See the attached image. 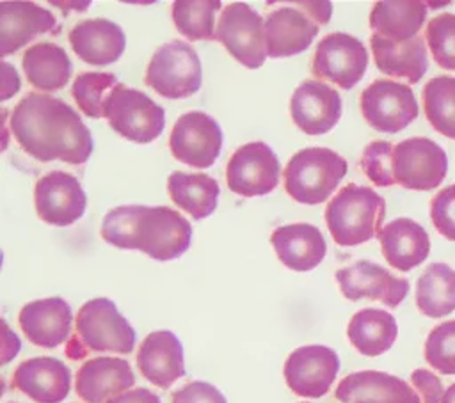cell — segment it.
I'll use <instances>...</instances> for the list:
<instances>
[{
    "instance_id": "1",
    "label": "cell",
    "mask_w": 455,
    "mask_h": 403,
    "mask_svg": "<svg viewBox=\"0 0 455 403\" xmlns=\"http://www.w3.org/2000/svg\"><path fill=\"white\" fill-rule=\"evenodd\" d=\"M11 133L20 147L39 162L85 163L94 149L91 130L60 98L28 92L11 112Z\"/></svg>"
},
{
    "instance_id": "2",
    "label": "cell",
    "mask_w": 455,
    "mask_h": 403,
    "mask_svg": "<svg viewBox=\"0 0 455 403\" xmlns=\"http://www.w3.org/2000/svg\"><path fill=\"white\" fill-rule=\"evenodd\" d=\"M101 238L124 250H140L156 261H171L188 250L190 222L167 206H117L101 222Z\"/></svg>"
},
{
    "instance_id": "3",
    "label": "cell",
    "mask_w": 455,
    "mask_h": 403,
    "mask_svg": "<svg viewBox=\"0 0 455 403\" xmlns=\"http://www.w3.org/2000/svg\"><path fill=\"white\" fill-rule=\"evenodd\" d=\"M135 346V330L110 298L85 302L75 318V334L66 344V355L80 360L94 352L126 355Z\"/></svg>"
},
{
    "instance_id": "4",
    "label": "cell",
    "mask_w": 455,
    "mask_h": 403,
    "mask_svg": "<svg viewBox=\"0 0 455 403\" xmlns=\"http://www.w3.org/2000/svg\"><path fill=\"white\" fill-rule=\"evenodd\" d=\"M386 218V201L370 186L348 183L327 204L325 222L332 240L354 247L377 238Z\"/></svg>"
},
{
    "instance_id": "5",
    "label": "cell",
    "mask_w": 455,
    "mask_h": 403,
    "mask_svg": "<svg viewBox=\"0 0 455 403\" xmlns=\"http://www.w3.org/2000/svg\"><path fill=\"white\" fill-rule=\"evenodd\" d=\"M331 2H286L265 16L267 55L272 59L291 57L309 48L320 25L329 23Z\"/></svg>"
},
{
    "instance_id": "6",
    "label": "cell",
    "mask_w": 455,
    "mask_h": 403,
    "mask_svg": "<svg viewBox=\"0 0 455 403\" xmlns=\"http://www.w3.org/2000/svg\"><path fill=\"white\" fill-rule=\"evenodd\" d=\"M348 170L347 160L327 147H306L284 167V190L300 204H322Z\"/></svg>"
},
{
    "instance_id": "7",
    "label": "cell",
    "mask_w": 455,
    "mask_h": 403,
    "mask_svg": "<svg viewBox=\"0 0 455 403\" xmlns=\"http://www.w3.org/2000/svg\"><path fill=\"white\" fill-rule=\"evenodd\" d=\"M144 80L148 87L164 98H188L201 89L203 69L199 55L185 41H169L153 53Z\"/></svg>"
},
{
    "instance_id": "8",
    "label": "cell",
    "mask_w": 455,
    "mask_h": 403,
    "mask_svg": "<svg viewBox=\"0 0 455 403\" xmlns=\"http://www.w3.org/2000/svg\"><path fill=\"white\" fill-rule=\"evenodd\" d=\"M105 119L123 138L149 144L165 126V110L142 91L119 83L107 101Z\"/></svg>"
},
{
    "instance_id": "9",
    "label": "cell",
    "mask_w": 455,
    "mask_h": 403,
    "mask_svg": "<svg viewBox=\"0 0 455 403\" xmlns=\"http://www.w3.org/2000/svg\"><path fill=\"white\" fill-rule=\"evenodd\" d=\"M215 39L235 60L249 69L261 67L268 57L265 18L245 2H233L220 11Z\"/></svg>"
},
{
    "instance_id": "10",
    "label": "cell",
    "mask_w": 455,
    "mask_h": 403,
    "mask_svg": "<svg viewBox=\"0 0 455 403\" xmlns=\"http://www.w3.org/2000/svg\"><path fill=\"white\" fill-rule=\"evenodd\" d=\"M446 172L448 156L437 142L427 137H411L395 146L393 174L400 186L428 192L443 183Z\"/></svg>"
},
{
    "instance_id": "11",
    "label": "cell",
    "mask_w": 455,
    "mask_h": 403,
    "mask_svg": "<svg viewBox=\"0 0 455 403\" xmlns=\"http://www.w3.org/2000/svg\"><path fill=\"white\" fill-rule=\"evenodd\" d=\"M281 163L274 149L261 142L240 146L226 165V183L240 197L267 195L279 185Z\"/></svg>"
},
{
    "instance_id": "12",
    "label": "cell",
    "mask_w": 455,
    "mask_h": 403,
    "mask_svg": "<svg viewBox=\"0 0 455 403\" xmlns=\"http://www.w3.org/2000/svg\"><path fill=\"white\" fill-rule=\"evenodd\" d=\"M361 114L382 133H398L419 114L412 89L395 80H375L361 92Z\"/></svg>"
},
{
    "instance_id": "13",
    "label": "cell",
    "mask_w": 455,
    "mask_h": 403,
    "mask_svg": "<svg viewBox=\"0 0 455 403\" xmlns=\"http://www.w3.org/2000/svg\"><path fill=\"white\" fill-rule=\"evenodd\" d=\"M368 51L364 44L345 32L327 34L315 50L311 73L345 91L352 89L366 73Z\"/></svg>"
},
{
    "instance_id": "14",
    "label": "cell",
    "mask_w": 455,
    "mask_h": 403,
    "mask_svg": "<svg viewBox=\"0 0 455 403\" xmlns=\"http://www.w3.org/2000/svg\"><path fill=\"white\" fill-rule=\"evenodd\" d=\"M169 149L178 162L188 167H212L222 149V130L206 112H185L171 130Z\"/></svg>"
},
{
    "instance_id": "15",
    "label": "cell",
    "mask_w": 455,
    "mask_h": 403,
    "mask_svg": "<svg viewBox=\"0 0 455 403\" xmlns=\"http://www.w3.org/2000/svg\"><path fill=\"white\" fill-rule=\"evenodd\" d=\"M336 284L347 300H377L386 307H398L409 293V281L393 275L387 268L361 259L336 270Z\"/></svg>"
},
{
    "instance_id": "16",
    "label": "cell",
    "mask_w": 455,
    "mask_h": 403,
    "mask_svg": "<svg viewBox=\"0 0 455 403\" xmlns=\"http://www.w3.org/2000/svg\"><path fill=\"white\" fill-rule=\"evenodd\" d=\"M339 371L338 353L323 344H306L293 350L283 367L290 391L302 398H322L329 392Z\"/></svg>"
},
{
    "instance_id": "17",
    "label": "cell",
    "mask_w": 455,
    "mask_h": 403,
    "mask_svg": "<svg viewBox=\"0 0 455 403\" xmlns=\"http://www.w3.org/2000/svg\"><path fill=\"white\" fill-rule=\"evenodd\" d=\"M34 206L43 222L64 227L75 224L85 213L87 195L73 174L52 170L37 179Z\"/></svg>"
},
{
    "instance_id": "18",
    "label": "cell",
    "mask_w": 455,
    "mask_h": 403,
    "mask_svg": "<svg viewBox=\"0 0 455 403\" xmlns=\"http://www.w3.org/2000/svg\"><path fill=\"white\" fill-rule=\"evenodd\" d=\"M341 112L343 101L339 92L320 80H304L290 99L291 121L306 135L331 131L338 124Z\"/></svg>"
},
{
    "instance_id": "19",
    "label": "cell",
    "mask_w": 455,
    "mask_h": 403,
    "mask_svg": "<svg viewBox=\"0 0 455 403\" xmlns=\"http://www.w3.org/2000/svg\"><path fill=\"white\" fill-rule=\"evenodd\" d=\"M135 383L132 366L117 357L85 360L75 375V391L85 403H108Z\"/></svg>"
},
{
    "instance_id": "20",
    "label": "cell",
    "mask_w": 455,
    "mask_h": 403,
    "mask_svg": "<svg viewBox=\"0 0 455 403\" xmlns=\"http://www.w3.org/2000/svg\"><path fill=\"white\" fill-rule=\"evenodd\" d=\"M334 396L341 403H421L419 394L405 380L375 369L347 375Z\"/></svg>"
},
{
    "instance_id": "21",
    "label": "cell",
    "mask_w": 455,
    "mask_h": 403,
    "mask_svg": "<svg viewBox=\"0 0 455 403\" xmlns=\"http://www.w3.org/2000/svg\"><path fill=\"white\" fill-rule=\"evenodd\" d=\"M55 16L34 2H0V55H11L41 34H57Z\"/></svg>"
},
{
    "instance_id": "22",
    "label": "cell",
    "mask_w": 455,
    "mask_h": 403,
    "mask_svg": "<svg viewBox=\"0 0 455 403\" xmlns=\"http://www.w3.org/2000/svg\"><path fill=\"white\" fill-rule=\"evenodd\" d=\"M18 323L32 344L55 348L69 337L73 312L64 298L50 296L25 304L18 314Z\"/></svg>"
},
{
    "instance_id": "23",
    "label": "cell",
    "mask_w": 455,
    "mask_h": 403,
    "mask_svg": "<svg viewBox=\"0 0 455 403\" xmlns=\"http://www.w3.org/2000/svg\"><path fill=\"white\" fill-rule=\"evenodd\" d=\"M12 387L36 403H60L71 389V371L55 357L27 359L12 373Z\"/></svg>"
},
{
    "instance_id": "24",
    "label": "cell",
    "mask_w": 455,
    "mask_h": 403,
    "mask_svg": "<svg viewBox=\"0 0 455 403\" xmlns=\"http://www.w3.org/2000/svg\"><path fill=\"white\" fill-rule=\"evenodd\" d=\"M75 55L91 66H108L123 55L126 36L123 28L107 18H91L75 23L69 32Z\"/></svg>"
},
{
    "instance_id": "25",
    "label": "cell",
    "mask_w": 455,
    "mask_h": 403,
    "mask_svg": "<svg viewBox=\"0 0 455 403\" xmlns=\"http://www.w3.org/2000/svg\"><path fill=\"white\" fill-rule=\"evenodd\" d=\"M137 367L142 376L160 389H169L185 375L183 346L174 332L148 334L137 352Z\"/></svg>"
},
{
    "instance_id": "26",
    "label": "cell",
    "mask_w": 455,
    "mask_h": 403,
    "mask_svg": "<svg viewBox=\"0 0 455 403\" xmlns=\"http://www.w3.org/2000/svg\"><path fill=\"white\" fill-rule=\"evenodd\" d=\"M270 241L279 261L293 272H309L316 268L327 252L320 229L304 222L275 227Z\"/></svg>"
},
{
    "instance_id": "27",
    "label": "cell",
    "mask_w": 455,
    "mask_h": 403,
    "mask_svg": "<svg viewBox=\"0 0 455 403\" xmlns=\"http://www.w3.org/2000/svg\"><path fill=\"white\" fill-rule=\"evenodd\" d=\"M379 241L384 259L398 272H409L421 265L430 252V238L423 225L412 218H395L382 227Z\"/></svg>"
},
{
    "instance_id": "28",
    "label": "cell",
    "mask_w": 455,
    "mask_h": 403,
    "mask_svg": "<svg viewBox=\"0 0 455 403\" xmlns=\"http://www.w3.org/2000/svg\"><path fill=\"white\" fill-rule=\"evenodd\" d=\"M370 44L377 69L387 76L403 78L409 83H418L428 69L427 41L421 36L403 43H395L391 39L371 34Z\"/></svg>"
},
{
    "instance_id": "29",
    "label": "cell",
    "mask_w": 455,
    "mask_h": 403,
    "mask_svg": "<svg viewBox=\"0 0 455 403\" xmlns=\"http://www.w3.org/2000/svg\"><path fill=\"white\" fill-rule=\"evenodd\" d=\"M427 12L428 4L419 0L377 2L370 12V28L380 37L403 43L419 36Z\"/></svg>"
},
{
    "instance_id": "30",
    "label": "cell",
    "mask_w": 455,
    "mask_h": 403,
    "mask_svg": "<svg viewBox=\"0 0 455 403\" xmlns=\"http://www.w3.org/2000/svg\"><path fill=\"white\" fill-rule=\"evenodd\" d=\"M28 83L41 92H53L68 85L73 64L62 46L55 43L32 44L21 59Z\"/></svg>"
},
{
    "instance_id": "31",
    "label": "cell",
    "mask_w": 455,
    "mask_h": 403,
    "mask_svg": "<svg viewBox=\"0 0 455 403\" xmlns=\"http://www.w3.org/2000/svg\"><path fill=\"white\" fill-rule=\"evenodd\" d=\"M396 336V320L384 309H361L350 318L347 327V337L350 344L366 357L386 353L395 344Z\"/></svg>"
},
{
    "instance_id": "32",
    "label": "cell",
    "mask_w": 455,
    "mask_h": 403,
    "mask_svg": "<svg viewBox=\"0 0 455 403\" xmlns=\"http://www.w3.org/2000/svg\"><path fill=\"white\" fill-rule=\"evenodd\" d=\"M171 201L187 211L194 220L210 217L219 202V183L208 174L174 170L167 178Z\"/></svg>"
},
{
    "instance_id": "33",
    "label": "cell",
    "mask_w": 455,
    "mask_h": 403,
    "mask_svg": "<svg viewBox=\"0 0 455 403\" xmlns=\"http://www.w3.org/2000/svg\"><path fill=\"white\" fill-rule=\"evenodd\" d=\"M416 307L428 318H443L455 311V270L446 263H432L416 282Z\"/></svg>"
},
{
    "instance_id": "34",
    "label": "cell",
    "mask_w": 455,
    "mask_h": 403,
    "mask_svg": "<svg viewBox=\"0 0 455 403\" xmlns=\"http://www.w3.org/2000/svg\"><path fill=\"white\" fill-rule=\"evenodd\" d=\"M423 110L430 126L455 140V76H435L423 87Z\"/></svg>"
},
{
    "instance_id": "35",
    "label": "cell",
    "mask_w": 455,
    "mask_h": 403,
    "mask_svg": "<svg viewBox=\"0 0 455 403\" xmlns=\"http://www.w3.org/2000/svg\"><path fill=\"white\" fill-rule=\"evenodd\" d=\"M220 7L219 0H176L171 14L178 32L187 39H215V14Z\"/></svg>"
},
{
    "instance_id": "36",
    "label": "cell",
    "mask_w": 455,
    "mask_h": 403,
    "mask_svg": "<svg viewBox=\"0 0 455 403\" xmlns=\"http://www.w3.org/2000/svg\"><path fill=\"white\" fill-rule=\"evenodd\" d=\"M119 83L121 82L114 73L85 71L73 80L71 94L76 107L87 117L103 119L107 112V101Z\"/></svg>"
},
{
    "instance_id": "37",
    "label": "cell",
    "mask_w": 455,
    "mask_h": 403,
    "mask_svg": "<svg viewBox=\"0 0 455 403\" xmlns=\"http://www.w3.org/2000/svg\"><path fill=\"white\" fill-rule=\"evenodd\" d=\"M427 46L437 66L455 71V14L441 12L425 28Z\"/></svg>"
},
{
    "instance_id": "38",
    "label": "cell",
    "mask_w": 455,
    "mask_h": 403,
    "mask_svg": "<svg viewBox=\"0 0 455 403\" xmlns=\"http://www.w3.org/2000/svg\"><path fill=\"white\" fill-rule=\"evenodd\" d=\"M425 360L441 375H455V320L434 327L425 341Z\"/></svg>"
},
{
    "instance_id": "39",
    "label": "cell",
    "mask_w": 455,
    "mask_h": 403,
    "mask_svg": "<svg viewBox=\"0 0 455 403\" xmlns=\"http://www.w3.org/2000/svg\"><path fill=\"white\" fill-rule=\"evenodd\" d=\"M393 151L395 146L387 140L370 142L361 154V170L377 186L395 185L393 174Z\"/></svg>"
},
{
    "instance_id": "40",
    "label": "cell",
    "mask_w": 455,
    "mask_h": 403,
    "mask_svg": "<svg viewBox=\"0 0 455 403\" xmlns=\"http://www.w3.org/2000/svg\"><path fill=\"white\" fill-rule=\"evenodd\" d=\"M430 218L441 236L455 241V183L439 190L432 197Z\"/></svg>"
},
{
    "instance_id": "41",
    "label": "cell",
    "mask_w": 455,
    "mask_h": 403,
    "mask_svg": "<svg viewBox=\"0 0 455 403\" xmlns=\"http://www.w3.org/2000/svg\"><path fill=\"white\" fill-rule=\"evenodd\" d=\"M171 403H228L224 394L212 383L194 380L172 392Z\"/></svg>"
},
{
    "instance_id": "42",
    "label": "cell",
    "mask_w": 455,
    "mask_h": 403,
    "mask_svg": "<svg viewBox=\"0 0 455 403\" xmlns=\"http://www.w3.org/2000/svg\"><path fill=\"white\" fill-rule=\"evenodd\" d=\"M411 383L414 391L419 394L421 403H441L444 396V387L441 378L432 371L423 367L414 369L411 373Z\"/></svg>"
},
{
    "instance_id": "43",
    "label": "cell",
    "mask_w": 455,
    "mask_h": 403,
    "mask_svg": "<svg viewBox=\"0 0 455 403\" xmlns=\"http://www.w3.org/2000/svg\"><path fill=\"white\" fill-rule=\"evenodd\" d=\"M108 403H162V401L149 389L137 387V389H130V391L112 398Z\"/></svg>"
},
{
    "instance_id": "44",
    "label": "cell",
    "mask_w": 455,
    "mask_h": 403,
    "mask_svg": "<svg viewBox=\"0 0 455 403\" xmlns=\"http://www.w3.org/2000/svg\"><path fill=\"white\" fill-rule=\"evenodd\" d=\"M2 325H4V359H2V362L7 364L20 352V339L16 334L11 332V328L7 327L5 321Z\"/></svg>"
},
{
    "instance_id": "45",
    "label": "cell",
    "mask_w": 455,
    "mask_h": 403,
    "mask_svg": "<svg viewBox=\"0 0 455 403\" xmlns=\"http://www.w3.org/2000/svg\"><path fill=\"white\" fill-rule=\"evenodd\" d=\"M441 403H455V383H451V385L444 391V396H443Z\"/></svg>"
}]
</instances>
